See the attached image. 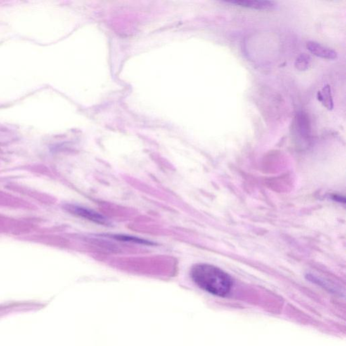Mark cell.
I'll return each instance as SVG.
<instances>
[{
	"label": "cell",
	"instance_id": "6da1fadb",
	"mask_svg": "<svg viewBox=\"0 0 346 346\" xmlns=\"http://www.w3.org/2000/svg\"><path fill=\"white\" fill-rule=\"evenodd\" d=\"M190 275L199 288L217 296H226L233 286L227 273L210 264H195L191 268Z\"/></svg>",
	"mask_w": 346,
	"mask_h": 346
},
{
	"label": "cell",
	"instance_id": "7a4b0ae2",
	"mask_svg": "<svg viewBox=\"0 0 346 346\" xmlns=\"http://www.w3.org/2000/svg\"><path fill=\"white\" fill-rule=\"evenodd\" d=\"M66 209L74 215L97 224L102 225H108L110 224L108 219L104 216L87 208L78 205H67Z\"/></svg>",
	"mask_w": 346,
	"mask_h": 346
},
{
	"label": "cell",
	"instance_id": "3957f363",
	"mask_svg": "<svg viewBox=\"0 0 346 346\" xmlns=\"http://www.w3.org/2000/svg\"><path fill=\"white\" fill-rule=\"evenodd\" d=\"M229 3L238 6L258 10H273L277 8V3L273 1H262V0H235L229 1Z\"/></svg>",
	"mask_w": 346,
	"mask_h": 346
},
{
	"label": "cell",
	"instance_id": "277c9868",
	"mask_svg": "<svg viewBox=\"0 0 346 346\" xmlns=\"http://www.w3.org/2000/svg\"><path fill=\"white\" fill-rule=\"evenodd\" d=\"M307 49L314 56L328 60H334L337 58V53L330 48L322 46L315 41H309L306 43Z\"/></svg>",
	"mask_w": 346,
	"mask_h": 346
},
{
	"label": "cell",
	"instance_id": "5b68a950",
	"mask_svg": "<svg viewBox=\"0 0 346 346\" xmlns=\"http://www.w3.org/2000/svg\"><path fill=\"white\" fill-rule=\"evenodd\" d=\"M318 99L328 110H332L333 108V100L332 98L331 87L329 85L325 86L321 91H318Z\"/></svg>",
	"mask_w": 346,
	"mask_h": 346
},
{
	"label": "cell",
	"instance_id": "8992f818",
	"mask_svg": "<svg viewBox=\"0 0 346 346\" xmlns=\"http://www.w3.org/2000/svg\"><path fill=\"white\" fill-rule=\"evenodd\" d=\"M311 58L309 55L302 53L295 60V67L300 71H305L309 68Z\"/></svg>",
	"mask_w": 346,
	"mask_h": 346
},
{
	"label": "cell",
	"instance_id": "52a82bcc",
	"mask_svg": "<svg viewBox=\"0 0 346 346\" xmlns=\"http://www.w3.org/2000/svg\"><path fill=\"white\" fill-rule=\"evenodd\" d=\"M113 238L117 239V240H122V241L136 242L137 243H142V244H152L151 242L145 241V240L136 238V237L129 236V235H114Z\"/></svg>",
	"mask_w": 346,
	"mask_h": 346
}]
</instances>
